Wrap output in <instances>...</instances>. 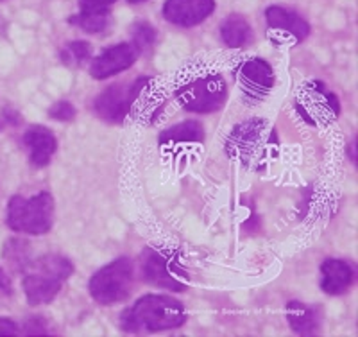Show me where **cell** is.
<instances>
[{"label": "cell", "mask_w": 358, "mask_h": 337, "mask_svg": "<svg viewBox=\"0 0 358 337\" xmlns=\"http://www.w3.org/2000/svg\"><path fill=\"white\" fill-rule=\"evenodd\" d=\"M187 319L183 303L176 298L147 294L120 316V326L129 333L163 332L181 326Z\"/></svg>", "instance_id": "6da1fadb"}, {"label": "cell", "mask_w": 358, "mask_h": 337, "mask_svg": "<svg viewBox=\"0 0 358 337\" xmlns=\"http://www.w3.org/2000/svg\"><path fill=\"white\" fill-rule=\"evenodd\" d=\"M72 262L62 255H45L25 269L24 291L31 305L50 303L70 278Z\"/></svg>", "instance_id": "7a4b0ae2"}, {"label": "cell", "mask_w": 358, "mask_h": 337, "mask_svg": "<svg viewBox=\"0 0 358 337\" xmlns=\"http://www.w3.org/2000/svg\"><path fill=\"white\" fill-rule=\"evenodd\" d=\"M54 199L49 192H40L33 198H15L8 207V226L18 233L43 235L52 228Z\"/></svg>", "instance_id": "3957f363"}, {"label": "cell", "mask_w": 358, "mask_h": 337, "mask_svg": "<svg viewBox=\"0 0 358 337\" xmlns=\"http://www.w3.org/2000/svg\"><path fill=\"white\" fill-rule=\"evenodd\" d=\"M133 284L134 264L124 256L95 273L90 280V294L101 305L118 303L129 296Z\"/></svg>", "instance_id": "277c9868"}, {"label": "cell", "mask_w": 358, "mask_h": 337, "mask_svg": "<svg viewBox=\"0 0 358 337\" xmlns=\"http://www.w3.org/2000/svg\"><path fill=\"white\" fill-rule=\"evenodd\" d=\"M178 101L190 111H217L228 97V88L220 76H203L178 90Z\"/></svg>", "instance_id": "5b68a950"}, {"label": "cell", "mask_w": 358, "mask_h": 337, "mask_svg": "<svg viewBox=\"0 0 358 337\" xmlns=\"http://www.w3.org/2000/svg\"><path fill=\"white\" fill-rule=\"evenodd\" d=\"M147 79L142 78L138 81L131 83H118V85H111L95 99V111L101 118L108 122H122L126 118L127 111L131 110L134 99L140 94V90L145 86Z\"/></svg>", "instance_id": "8992f818"}, {"label": "cell", "mask_w": 358, "mask_h": 337, "mask_svg": "<svg viewBox=\"0 0 358 337\" xmlns=\"http://www.w3.org/2000/svg\"><path fill=\"white\" fill-rule=\"evenodd\" d=\"M140 266H142L143 278L149 284L169 289V291H185L187 289V284H183L179 278V268L176 266V260L167 253L151 248L145 249L140 259Z\"/></svg>", "instance_id": "52a82bcc"}, {"label": "cell", "mask_w": 358, "mask_h": 337, "mask_svg": "<svg viewBox=\"0 0 358 337\" xmlns=\"http://www.w3.org/2000/svg\"><path fill=\"white\" fill-rule=\"evenodd\" d=\"M265 131H267V122L262 118H252L236 126L226 142L228 155L235 160H241L242 163L255 160L262 153L260 147L265 142Z\"/></svg>", "instance_id": "ba28073f"}, {"label": "cell", "mask_w": 358, "mask_h": 337, "mask_svg": "<svg viewBox=\"0 0 358 337\" xmlns=\"http://www.w3.org/2000/svg\"><path fill=\"white\" fill-rule=\"evenodd\" d=\"M140 49L131 41V43H118L99 54L90 67V74L95 79H108L111 76L124 72L133 65L138 57Z\"/></svg>", "instance_id": "9c48e42d"}, {"label": "cell", "mask_w": 358, "mask_h": 337, "mask_svg": "<svg viewBox=\"0 0 358 337\" xmlns=\"http://www.w3.org/2000/svg\"><path fill=\"white\" fill-rule=\"evenodd\" d=\"M238 79H241L244 95L251 101H262L268 94V90L274 85V72L265 60L255 57L238 69Z\"/></svg>", "instance_id": "30bf717a"}, {"label": "cell", "mask_w": 358, "mask_h": 337, "mask_svg": "<svg viewBox=\"0 0 358 337\" xmlns=\"http://www.w3.org/2000/svg\"><path fill=\"white\" fill-rule=\"evenodd\" d=\"M215 9V0H167L163 17L179 27H192L208 18Z\"/></svg>", "instance_id": "8fae6325"}, {"label": "cell", "mask_w": 358, "mask_h": 337, "mask_svg": "<svg viewBox=\"0 0 358 337\" xmlns=\"http://www.w3.org/2000/svg\"><path fill=\"white\" fill-rule=\"evenodd\" d=\"M267 24L273 33L281 36V41H303L310 34V25L296 11L283 6H271L265 11Z\"/></svg>", "instance_id": "7c38bea8"}, {"label": "cell", "mask_w": 358, "mask_h": 337, "mask_svg": "<svg viewBox=\"0 0 358 337\" xmlns=\"http://www.w3.org/2000/svg\"><path fill=\"white\" fill-rule=\"evenodd\" d=\"M24 146L29 153V158L36 167H45L56 153L57 142L52 131L43 126H34L25 131Z\"/></svg>", "instance_id": "4fadbf2b"}, {"label": "cell", "mask_w": 358, "mask_h": 337, "mask_svg": "<svg viewBox=\"0 0 358 337\" xmlns=\"http://www.w3.org/2000/svg\"><path fill=\"white\" fill-rule=\"evenodd\" d=\"M321 287L328 294H342L353 284L355 273L351 266L346 264L344 260H326L324 264L321 266Z\"/></svg>", "instance_id": "5bb4252c"}, {"label": "cell", "mask_w": 358, "mask_h": 337, "mask_svg": "<svg viewBox=\"0 0 358 337\" xmlns=\"http://www.w3.org/2000/svg\"><path fill=\"white\" fill-rule=\"evenodd\" d=\"M287 319L290 329L299 336H313L321 329V312L315 307L299 301H290L287 305Z\"/></svg>", "instance_id": "9a60e30c"}, {"label": "cell", "mask_w": 358, "mask_h": 337, "mask_svg": "<svg viewBox=\"0 0 358 337\" xmlns=\"http://www.w3.org/2000/svg\"><path fill=\"white\" fill-rule=\"evenodd\" d=\"M308 101L315 106H310V114L306 115V122H312V118H334L338 115V101L331 92L324 88L321 83H313L310 86Z\"/></svg>", "instance_id": "2e32d148"}, {"label": "cell", "mask_w": 358, "mask_h": 337, "mask_svg": "<svg viewBox=\"0 0 358 337\" xmlns=\"http://www.w3.org/2000/svg\"><path fill=\"white\" fill-rule=\"evenodd\" d=\"M220 34H222L224 43L231 47V49H241V47L248 45L252 38L251 25L241 15H229L224 20V24L220 25Z\"/></svg>", "instance_id": "e0dca14e"}, {"label": "cell", "mask_w": 358, "mask_h": 337, "mask_svg": "<svg viewBox=\"0 0 358 337\" xmlns=\"http://www.w3.org/2000/svg\"><path fill=\"white\" fill-rule=\"evenodd\" d=\"M204 139V130L199 122L196 121H187L183 124L171 128V130L163 131L159 137V142L165 146H176V144L183 142H203Z\"/></svg>", "instance_id": "ac0fdd59"}, {"label": "cell", "mask_w": 358, "mask_h": 337, "mask_svg": "<svg viewBox=\"0 0 358 337\" xmlns=\"http://www.w3.org/2000/svg\"><path fill=\"white\" fill-rule=\"evenodd\" d=\"M70 22L86 33H102V31H106L108 24H110V13L81 11L79 15L70 18Z\"/></svg>", "instance_id": "d6986e66"}, {"label": "cell", "mask_w": 358, "mask_h": 337, "mask_svg": "<svg viewBox=\"0 0 358 337\" xmlns=\"http://www.w3.org/2000/svg\"><path fill=\"white\" fill-rule=\"evenodd\" d=\"M92 53L88 41H72L63 49L62 57L66 65H81L83 61H86Z\"/></svg>", "instance_id": "ffe728a7"}, {"label": "cell", "mask_w": 358, "mask_h": 337, "mask_svg": "<svg viewBox=\"0 0 358 337\" xmlns=\"http://www.w3.org/2000/svg\"><path fill=\"white\" fill-rule=\"evenodd\" d=\"M133 36H134L133 43L136 45L140 50H142L143 47H147V45H151L152 41H155V29H152L149 24H143V22H140V24L134 25Z\"/></svg>", "instance_id": "44dd1931"}, {"label": "cell", "mask_w": 358, "mask_h": 337, "mask_svg": "<svg viewBox=\"0 0 358 337\" xmlns=\"http://www.w3.org/2000/svg\"><path fill=\"white\" fill-rule=\"evenodd\" d=\"M49 115L52 118H56V121L65 122V121H72V118L76 117V110H73V106L70 104V102L62 101V102H56V104L50 108Z\"/></svg>", "instance_id": "7402d4cb"}, {"label": "cell", "mask_w": 358, "mask_h": 337, "mask_svg": "<svg viewBox=\"0 0 358 337\" xmlns=\"http://www.w3.org/2000/svg\"><path fill=\"white\" fill-rule=\"evenodd\" d=\"M117 0H79L81 11L90 13H110V8Z\"/></svg>", "instance_id": "603a6c76"}, {"label": "cell", "mask_w": 358, "mask_h": 337, "mask_svg": "<svg viewBox=\"0 0 358 337\" xmlns=\"http://www.w3.org/2000/svg\"><path fill=\"white\" fill-rule=\"evenodd\" d=\"M18 326L11 319L0 317V336H17Z\"/></svg>", "instance_id": "cb8c5ba5"}, {"label": "cell", "mask_w": 358, "mask_h": 337, "mask_svg": "<svg viewBox=\"0 0 358 337\" xmlns=\"http://www.w3.org/2000/svg\"><path fill=\"white\" fill-rule=\"evenodd\" d=\"M0 293H9V280L2 269H0Z\"/></svg>", "instance_id": "d4e9b609"}, {"label": "cell", "mask_w": 358, "mask_h": 337, "mask_svg": "<svg viewBox=\"0 0 358 337\" xmlns=\"http://www.w3.org/2000/svg\"><path fill=\"white\" fill-rule=\"evenodd\" d=\"M127 2H131V4H138V2H143V0H127Z\"/></svg>", "instance_id": "484cf974"}]
</instances>
